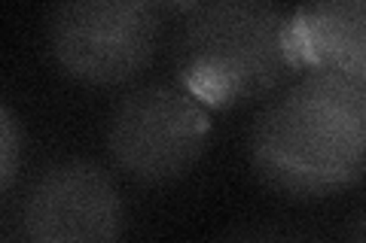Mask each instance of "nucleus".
Listing matches in <instances>:
<instances>
[{
	"instance_id": "f257e3e1",
	"label": "nucleus",
	"mask_w": 366,
	"mask_h": 243,
	"mask_svg": "<svg viewBox=\"0 0 366 243\" xmlns=\"http://www.w3.org/2000/svg\"><path fill=\"white\" fill-rule=\"evenodd\" d=\"M250 167L262 186L290 198H327L366 177V134L348 83L312 71L254 122Z\"/></svg>"
},
{
	"instance_id": "f03ea898",
	"label": "nucleus",
	"mask_w": 366,
	"mask_h": 243,
	"mask_svg": "<svg viewBox=\"0 0 366 243\" xmlns=\"http://www.w3.org/2000/svg\"><path fill=\"white\" fill-rule=\"evenodd\" d=\"M174 67L183 91L204 107H242L272 95L296 64L287 16L259 0L192 4L177 33Z\"/></svg>"
},
{
	"instance_id": "7ed1b4c3",
	"label": "nucleus",
	"mask_w": 366,
	"mask_h": 243,
	"mask_svg": "<svg viewBox=\"0 0 366 243\" xmlns=\"http://www.w3.org/2000/svg\"><path fill=\"white\" fill-rule=\"evenodd\" d=\"M49 52L86 86H122L153 61L162 43V9L141 0H76L52 9Z\"/></svg>"
},
{
	"instance_id": "20e7f679",
	"label": "nucleus",
	"mask_w": 366,
	"mask_h": 243,
	"mask_svg": "<svg viewBox=\"0 0 366 243\" xmlns=\"http://www.w3.org/2000/svg\"><path fill=\"white\" fill-rule=\"evenodd\" d=\"M208 131V110L189 91L144 86L113 107L107 119V152L134 182L165 186L199 165Z\"/></svg>"
},
{
	"instance_id": "39448f33",
	"label": "nucleus",
	"mask_w": 366,
	"mask_h": 243,
	"mask_svg": "<svg viewBox=\"0 0 366 243\" xmlns=\"http://www.w3.org/2000/svg\"><path fill=\"white\" fill-rule=\"evenodd\" d=\"M125 207L110 173L86 158L46 167L25 201L28 243H119Z\"/></svg>"
},
{
	"instance_id": "423d86ee",
	"label": "nucleus",
	"mask_w": 366,
	"mask_h": 243,
	"mask_svg": "<svg viewBox=\"0 0 366 243\" xmlns=\"http://www.w3.org/2000/svg\"><path fill=\"white\" fill-rule=\"evenodd\" d=\"M287 52L296 71L366 79V0L293 9L287 16Z\"/></svg>"
},
{
	"instance_id": "0eeeda50",
	"label": "nucleus",
	"mask_w": 366,
	"mask_h": 243,
	"mask_svg": "<svg viewBox=\"0 0 366 243\" xmlns=\"http://www.w3.org/2000/svg\"><path fill=\"white\" fill-rule=\"evenodd\" d=\"M0 149H4V165H0V186L4 192L13 189L16 173H19V152H21V134L19 122L9 107L0 110Z\"/></svg>"
},
{
	"instance_id": "6e6552de",
	"label": "nucleus",
	"mask_w": 366,
	"mask_h": 243,
	"mask_svg": "<svg viewBox=\"0 0 366 243\" xmlns=\"http://www.w3.org/2000/svg\"><path fill=\"white\" fill-rule=\"evenodd\" d=\"M345 83H348V95L354 100V110H357L360 122H363V134H366V79H348L345 76Z\"/></svg>"
},
{
	"instance_id": "1a4fd4ad",
	"label": "nucleus",
	"mask_w": 366,
	"mask_h": 243,
	"mask_svg": "<svg viewBox=\"0 0 366 243\" xmlns=\"http://www.w3.org/2000/svg\"><path fill=\"white\" fill-rule=\"evenodd\" d=\"M348 243H366V210L354 219V225L348 231Z\"/></svg>"
},
{
	"instance_id": "9d476101",
	"label": "nucleus",
	"mask_w": 366,
	"mask_h": 243,
	"mask_svg": "<svg viewBox=\"0 0 366 243\" xmlns=\"http://www.w3.org/2000/svg\"><path fill=\"white\" fill-rule=\"evenodd\" d=\"M4 243H16V240H4Z\"/></svg>"
}]
</instances>
